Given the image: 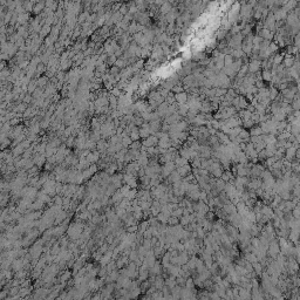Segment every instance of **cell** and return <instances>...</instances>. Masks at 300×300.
Listing matches in <instances>:
<instances>
[{
    "label": "cell",
    "mask_w": 300,
    "mask_h": 300,
    "mask_svg": "<svg viewBox=\"0 0 300 300\" xmlns=\"http://www.w3.org/2000/svg\"><path fill=\"white\" fill-rule=\"evenodd\" d=\"M293 216H294V217H295L296 219L299 218V207H298L296 205H295V206L293 207Z\"/></svg>",
    "instance_id": "obj_6"
},
{
    "label": "cell",
    "mask_w": 300,
    "mask_h": 300,
    "mask_svg": "<svg viewBox=\"0 0 300 300\" xmlns=\"http://www.w3.org/2000/svg\"><path fill=\"white\" fill-rule=\"evenodd\" d=\"M168 223H169V224H172V225H174V224H177V223H178V218H177V217H174V216H172V218L169 217V218H168Z\"/></svg>",
    "instance_id": "obj_5"
},
{
    "label": "cell",
    "mask_w": 300,
    "mask_h": 300,
    "mask_svg": "<svg viewBox=\"0 0 300 300\" xmlns=\"http://www.w3.org/2000/svg\"><path fill=\"white\" fill-rule=\"evenodd\" d=\"M285 63L287 64V67H289V64H292V60H289V59H287L286 61H285Z\"/></svg>",
    "instance_id": "obj_8"
},
{
    "label": "cell",
    "mask_w": 300,
    "mask_h": 300,
    "mask_svg": "<svg viewBox=\"0 0 300 300\" xmlns=\"http://www.w3.org/2000/svg\"><path fill=\"white\" fill-rule=\"evenodd\" d=\"M206 218L210 219V220H212V219H213V213H212V212H209L207 216H206Z\"/></svg>",
    "instance_id": "obj_7"
},
{
    "label": "cell",
    "mask_w": 300,
    "mask_h": 300,
    "mask_svg": "<svg viewBox=\"0 0 300 300\" xmlns=\"http://www.w3.org/2000/svg\"><path fill=\"white\" fill-rule=\"evenodd\" d=\"M174 169H175V163H174L172 161L167 162L165 165H164V168L162 169V170H163V175H164V176H169V175L174 171Z\"/></svg>",
    "instance_id": "obj_1"
},
{
    "label": "cell",
    "mask_w": 300,
    "mask_h": 300,
    "mask_svg": "<svg viewBox=\"0 0 300 300\" xmlns=\"http://www.w3.org/2000/svg\"><path fill=\"white\" fill-rule=\"evenodd\" d=\"M179 175H181V177L182 176H186L189 172H190V167L188 165V164H185V165H182V167H178L177 168V170H176Z\"/></svg>",
    "instance_id": "obj_2"
},
{
    "label": "cell",
    "mask_w": 300,
    "mask_h": 300,
    "mask_svg": "<svg viewBox=\"0 0 300 300\" xmlns=\"http://www.w3.org/2000/svg\"><path fill=\"white\" fill-rule=\"evenodd\" d=\"M163 285H164L163 279H162L161 277H157V278H156V281H155V287H156V288H162Z\"/></svg>",
    "instance_id": "obj_3"
},
{
    "label": "cell",
    "mask_w": 300,
    "mask_h": 300,
    "mask_svg": "<svg viewBox=\"0 0 300 300\" xmlns=\"http://www.w3.org/2000/svg\"><path fill=\"white\" fill-rule=\"evenodd\" d=\"M260 134H263L261 128H256V129H252V131H251V136H258Z\"/></svg>",
    "instance_id": "obj_4"
}]
</instances>
